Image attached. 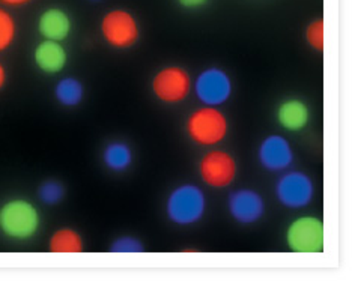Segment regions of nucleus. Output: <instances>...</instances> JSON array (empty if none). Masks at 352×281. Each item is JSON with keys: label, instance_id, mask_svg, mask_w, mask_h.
Segmentation results:
<instances>
[{"label": "nucleus", "instance_id": "nucleus-19", "mask_svg": "<svg viewBox=\"0 0 352 281\" xmlns=\"http://www.w3.org/2000/svg\"><path fill=\"white\" fill-rule=\"evenodd\" d=\"M38 197L44 205L54 206L65 197V188L58 181H45L38 188Z\"/></svg>", "mask_w": 352, "mask_h": 281}, {"label": "nucleus", "instance_id": "nucleus-22", "mask_svg": "<svg viewBox=\"0 0 352 281\" xmlns=\"http://www.w3.org/2000/svg\"><path fill=\"white\" fill-rule=\"evenodd\" d=\"M30 2H34V0H0V5L20 8V6H25V5L30 3Z\"/></svg>", "mask_w": 352, "mask_h": 281}, {"label": "nucleus", "instance_id": "nucleus-25", "mask_svg": "<svg viewBox=\"0 0 352 281\" xmlns=\"http://www.w3.org/2000/svg\"><path fill=\"white\" fill-rule=\"evenodd\" d=\"M92 2H98V0H92Z\"/></svg>", "mask_w": 352, "mask_h": 281}, {"label": "nucleus", "instance_id": "nucleus-13", "mask_svg": "<svg viewBox=\"0 0 352 281\" xmlns=\"http://www.w3.org/2000/svg\"><path fill=\"white\" fill-rule=\"evenodd\" d=\"M73 23L69 15L60 8H49L38 19V32L44 39L62 43L69 36Z\"/></svg>", "mask_w": 352, "mask_h": 281}, {"label": "nucleus", "instance_id": "nucleus-17", "mask_svg": "<svg viewBox=\"0 0 352 281\" xmlns=\"http://www.w3.org/2000/svg\"><path fill=\"white\" fill-rule=\"evenodd\" d=\"M54 96L63 107H77L85 96L83 85L74 77L62 78L54 87Z\"/></svg>", "mask_w": 352, "mask_h": 281}, {"label": "nucleus", "instance_id": "nucleus-10", "mask_svg": "<svg viewBox=\"0 0 352 281\" xmlns=\"http://www.w3.org/2000/svg\"><path fill=\"white\" fill-rule=\"evenodd\" d=\"M228 207L232 218L241 224H253L259 221L265 212V202L254 190L234 191L228 199Z\"/></svg>", "mask_w": 352, "mask_h": 281}, {"label": "nucleus", "instance_id": "nucleus-1", "mask_svg": "<svg viewBox=\"0 0 352 281\" xmlns=\"http://www.w3.org/2000/svg\"><path fill=\"white\" fill-rule=\"evenodd\" d=\"M41 229V214L28 199L15 197L0 206V232L8 239L28 240Z\"/></svg>", "mask_w": 352, "mask_h": 281}, {"label": "nucleus", "instance_id": "nucleus-9", "mask_svg": "<svg viewBox=\"0 0 352 281\" xmlns=\"http://www.w3.org/2000/svg\"><path fill=\"white\" fill-rule=\"evenodd\" d=\"M276 196L280 203L289 210L306 207L315 196V186L306 173L289 172L278 179Z\"/></svg>", "mask_w": 352, "mask_h": 281}, {"label": "nucleus", "instance_id": "nucleus-20", "mask_svg": "<svg viewBox=\"0 0 352 281\" xmlns=\"http://www.w3.org/2000/svg\"><path fill=\"white\" fill-rule=\"evenodd\" d=\"M306 41L316 52L324 50V21H311L306 29Z\"/></svg>", "mask_w": 352, "mask_h": 281}, {"label": "nucleus", "instance_id": "nucleus-24", "mask_svg": "<svg viewBox=\"0 0 352 281\" xmlns=\"http://www.w3.org/2000/svg\"><path fill=\"white\" fill-rule=\"evenodd\" d=\"M6 83H8V71H6L3 63L0 62V92L5 89Z\"/></svg>", "mask_w": 352, "mask_h": 281}, {"label": "nucleus", "instance_id": "nucleus-16", "mask_svg": "<svg viewBox=\"0 0 352 281\" xmlns=\"http://www.w3.org/2000/svg\"><path fill=\"white\" fill-rule=\"evenodd\" d=\"M102 163L111 172H125L133 164V150L124 142H111L102 150Z\"/></svg>", "mask_w": 352, "mask_h": 281}, {"label": "nucleus", "instance_id": "nucleus-12", "mask_svg": "<svg viewBox=\"0 0 352 281\" xmlns=\"http://www.w3.org/2000/svg\"><path fill=\"white\" fill-rule=\"evenodd\" d=\"M34 60L39 71L44 74L54 76L65 69L68 63V53L62 43L44 39L34 50Z\"/></svg>", "mask_w": 352, "mask_h": 281}, {"label": "nucleus", "instance_id": "nucleus-3", "mask_svg": "<svg viewBox=\"0 0 352 281\" xmlns=\"http://www.w3.org/2000/svg\"><path fill=\"white\" fill-rule=\"evenodd\" d=\"M206 211L204 191L193 183L176 187L167 197L166 214L176 226H191L202 220Z\"/></svg>", "mask_w": 352, "mask_h": 281}, {"label": "nucleus", "instance_id": "nucleus-4", "mask_svg": "<svg viewBox=\"0 0 352 281\" xmlns=\"http://www.w3.org/2000/svg\"><path fill=\"white\" fill-rule=\"evenodd\" d=\"M100 30L107 45L128 50L140 39V27L134 15L125 10H111L101 19Z\"/></svg>", "mask_w": 352, "mask_h": 281}, {"label": "nucleus", "instance_id": "nucleus-2", "mask_svg": "<svg viewBox=\"0 0 352 281\" xmlns=\"http://www.w3.org/2000/svg\"><path fill=\"white\" fill-rule=\"evenodd\" d=\"M186 133L197 146L212 148L226 140L229 120L220 109L204 106L190 113L186 120Z\"/></svg>", "mask_w": 352, "mask_h": 281}, {"label": "nucleus", "instance_id": "nucleus-18", "mask_svg": "<svg viewBox=\"0 0 352 281\" xmlns=\"http://www.w3.org/2000/svg\"><path fill=\"white\" fill-rule=\"evenodd\" d=\"M17 38V21L14 15L0 5V53L11 48Z\"/></svg>", "mask_w": 352, "mask_h": 281}, {"label": "nucleus", "instance_id": "nucleus-21", "mask_svg": "<svg viewBox=\"0 0 352 281\" xmlns=\"http://www.w3.org/2000/svg\"><path fill=\"white\" fill-rule=\"evenodd\" d=\"M111 253H142L143 245L139 239L131 236H122L118 238L110 247Z\"/></svg>", "mask_w": 352, "mask_h": 281}, {"label": "nucleus", "instance_id": "nucleus-15", "mask_svg": "<svg viewBox=\"0 0 352 281\" xmlns=\"http://www.w3.org/2000/svg\"><path fill=\"white\" fill-rule=\"evenodd\" d=\"M49 250L53 254H80L85 250V243L76 229L62 227L53 232L49 240Z\"/></svg>", "mask_w": 352, "mask_h": 281}, {"label": "nucleus", "instance_id": "nucleus-5", "mask_svg": "<svg viewBox=\"0 0 352 281\" xmlns=\"http://www.w3.org/2000/svg\"><path fill=\"white\" fill-rule=\"evenodd\" d=\"M151 89L158 101L164 104H181L193 91V80L190 72L178 65L160 69L151 82Z\"/></svg>", "mask_w": 352, "mask_h": 281}, {"label": "nucleus", "instance_id": "nucleus-6", "mask_svg": "<svg viewBox=\"0 0 352 281\" xmlns=\"http://www.w3.org/2000/svg\"><path fill=\"white\" fill-rule=\"evenodd\" d=\"M324 223L318 216H298L286 229V244L294 253H321L324 250Z\"/></svg>", "mask_w": 352, "mask_h": 281}, {"label": "nucleus", "instance_id": "nucleus-8", "mask_svg": "<svg viewBox=\"0 0 352 281\" xmlns=\"http://www.w3.org/2000/svg\"><path fill=\"white\" fill-rule=\"evenodd\" d=\"M197 100L204 106L219 107L232 95V80L226 71L220 68H208L199 74L193 83Z\"/></svg>", "mask_w": 352, "mask_h": 281}, {"label": "nucleus", "instance_id": "nucleus-11", "mask_svg": "<svg viewBox=\"0 0 352 281\" xmlns=\"http://www.w3.org/2000/svg\"><path fill=\"white\" fill-rule=\"evenodd\" d=\"M259 163L270 172H282L294 163L291 143L283 135L273 134L263 139L258 150Z\"/></svg>", "mask_w": 352, "mask_h": 281}, {"label": "nucleus", "instance_id": "nucleus-14", "mask_svg": "<svg viewBox=\"0 0 352 281\" xmlns=\"http://www.w3.org/2000/svg\"><path fill=\"white\" fill-rule=\"evenodd\" d=\"M276 117L278 125L289 133L302 131L310 122L307 104L298 98H287L278 104Z\"/></svg>", "mask_w": 352, "mask_h": 281}, {"label": "nucleus", "instance_id": "nucleus-7", "mask_svg": "<svg viewBox=\"0 0 352 281\" xmlns=\"http://www.w3.org/2000/svg\"><path fill=\"white\" fill-rule=\"evenodd\" d=\"M238 175L235 157L223 149H211L199 161V176L211 188H228Z\"/></svg>", "mask_w": 352, "mask_h": 281}, {"label": "nucleus", "instance_id": "nucleus-23", "mask_svg": "<svg viewBox=\"0 0 352 281\" xmlns=\"http://www.w3.org/2000/svg\"><path fill=\"white\" fill-rule=\"evenodd\" d=\"M178 2L186 8H199V6L205 5L208 0H178Z\"/></svg>", "mask_w": 352, "mask_h": 281}]
</instances>
